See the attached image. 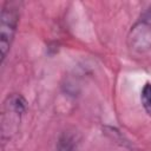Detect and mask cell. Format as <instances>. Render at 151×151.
I'll use <instances>...</instances> for the list:
<instances>
[{
	"mask_svg": "<svg viewBox=\"0 0 151 151\" xmlns=\"http://www.w3.org/2000/svg\"><path fill=\"white\" fill-rule=\"evenodd\" d=\"M140 100H142V105L144 110L151 117V84L147 83L144 85L142 93H140Z\"/></svg>",
	"mask_w": 151,
	"mask_h": 151,
	"instance_id": "obj_3",
	"label": "cell"
},
{
	"mask_svg": "<svg viewBox=\"0 0 151 151\" xmlns=\"http://www.w3.org/2000/svg\"><path fill=\"white\" fill-rule=\"evenodd\" d=\"M19 2L6 1L1 9L0 22V48H1V63H4L7 53L14 40L19 24Z\"/></svg>",
	"mask_w": 151,
	"mask_h": 151,
	"instance_id": "obj_1",
	"label": "cell"
},
{
	"mask_svg": "<svg viewBox=\"0 0 151 151\" xmlns=\"http://www.w3.org/2000/svg\"><path fill=\"white\" fill-rule=\"evenodd\" d=\"M78 144H79V138L77 133L72 131H65L58 138L55 151H77Z\"/></svg>",
	"mask_w": 151,
	"mask_h": 151,
	"instance_id": "obj_2",
	"label": "cell"
}]
</instances>
